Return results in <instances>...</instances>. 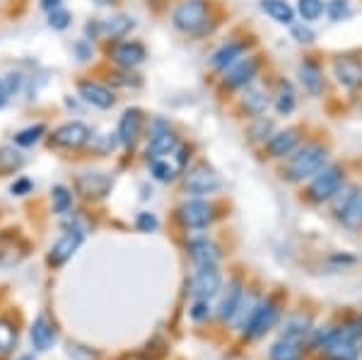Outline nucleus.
Masks as SVG:
<instances>
[{"instance_id":"nucleus-1","label":"nucleus","mask_w":362,"mask_h":360,"mask_svg":"<svg viewBox=\"0 0 362 360\" xmlns=\"http://www.w3.org/2000/svg\"><path fill=\"white\" fill-rule=\"evenodd\" d=\"M326 148L321 143H305L295 150L293 155L288 158L283 167L285 179L290 182H305V179L314 177L319 170L326 167Z\"/></svg>"},{"instance_id":"nucleus-2","label":"nucleus","mask_w":362,"mask_h":360,"mask_svg":"<svg viewBox=\"0 0 362 360\" xmlns=\"http://www.w3.org/2000/svg\"><path fill=\"white\" fill-rule=\"evenodd\" d=\"M210 22L208 0H181L172 13V25L184 34H203Z\"/></svg>"},{"instance_id":"nucleus-3","label":"nucleus","mask_w":362,"mask_h":360,"mask_svg":"<svg viewBox=\"0 0 362 360\" xmlns=\"http://www.w3.org/2000/svg\"><path fill=\"white\" fill-rule=\"evenodd\" d=\"M319 351L326 360H358V341L355 329H336L319 339Z\"/></svg>"},{"instance_id":"nucleus-4","label":"nucleus","mask_w":362,"mask_h":360,"mask_svg":"<svg viewBox=\"0 0 362 360\" xmlns=\"http://www.w3.org/2000/svg\"><path fill=\"white\" fill-rule=\"evenodd\" d=\"M343 182H346V172H343V167L326 165L324 170H319L312 177V184H309L307 194H309V199H312L314 203L331 201L338 191L343 189Z\"/></svg>"},{"instance_id":"nucleus-5","label":"nucleus","mask_w":362,"mask_h":360,"mask_svg":"<svg viewBox=\"0 0 362 360\" xmlns=\"http://www.w3.org/2000/svg\"><path fill=\"white\" fill-rule=\"evenodd\" d=\"M189 158H191V150L179 143L172 153H165V155H160V158L148 160L150 174H153L157 182H174L179 174H184L186 165H189Z\"/></svg>"},{"instance_id":"nucleus-6","label":"nucleus","mask_w":362,"mask_h":360,"mask_svg":"<svg viewBox=\"0 0 362 360\" xmlns=\"http://www.w3.org/2000/svg\"><path fill=\"white\" fill-rule=\"evenodd\" d=\"M261 71V58L259 56H242L235 66H230L225 71L223 85L227 90H244L254 83V78Z\"/></svg>"},{"instance_id":"nucleus-7","label":"nucleus","mask_w":362,"mask_h":360,"mask_svg":"<svg viewBox=\"0 0 362 360\" xmlns=\"http://www.w3.org/2000/svg\"><path fill=\"white\" fill-rule=\"evenodd\" d=\"M223 187L220 177L215 174L213 167L208 165H196L191 167L189 174H184V189L186 194H194V196H208L213 191H218Z\"/></svg>"},{"instance_id":"nucleus-8","label":"nucleus","mask_w":362,"mask_h":360,"mask_svg":"<svg viewBox=\"0 0 362 360\" xmlns=\"http://www.w3.org/2000/svg\"><path fill=\"white\" fill-rule=\"evenodd\" d=\"M107 56L109 61L116 63L119 68H138L140 63L148 58V49H145L140 42H124V39H116V42L107 49Z\"/></svg>"},{"instance_id":"nucleus-9","label":"nucleus","mask_w":362,"mask_h":360,"mask_svg":"<svg viewBox=\"0 0 362 360\" xmlns=\"http://www.w3.org/2000/svg\"><path fill=\"white\" fill-rule=\"evenodd\" d=\"M179 220L184 228H208L215 218V206L203 199H191V201H184L179 206Z\"/></svg>"},{"instance_id":"nucleus-10","label":"nucleus","mask_w":362,"mask_h":360,"mask_svg":"<svg viewBox=\"0 0 362 360\" xmlns=\"http://www.w3.org/2000/svg\"><path fill=\"white\" fill-rule=\"evenodd\" d=\"M90 138H92L90 126H85L83 121H68V124L58 126V129L51 133V145L66 148V150H78V148H83L85 143H90Z\"/></svg>"},{"instance_id":"nucleus-11","label":"nucleus","mask_w":362,"mask_h":360,"mask_svg":"<svg viewBox=\"0 0 362 360\" xmlns=\"http://www.w3.org/2000/svg\"><path fill=\"white\" fill-rule=\"evenodd\" d=\"M276 319H278V307L273 305L271 300L259 303L251 310L247 322H244V334H247L249 339H259V336H264L268 329L276 324Z\"/></svg>"},{"instance_id":"nucleus-12","label":"nucleus","mask_w":362,"mask_h":360,"mask_svg":"<svg viewBox=\"0 0 362 360\" xmlns=\"http://www.w3.org/2000/svg\"><path fill=\"white\" fill-rule=\"evenodd\" d=\"M220 271L218 266H196V274L191 278V293L196 300H210L220 290Z\"/></svg>"},{"instance_id":"nucleus-13","label":"nucleus","mask_w":362,"mask_h":360,"mask_svg":"<svg viewBox=\"0 0 362 360\" xmlns=\"http://www.w3.org/2000/svg\"><path fill=\"white\" fill-rule=\"evenodd\" d=\"M302 136H300V129H285V131H276L271 138L264 143L266 145V153L268 158H290L297 148H300Z\"/></svg>"},{"instance_id":"nucleus-14","label":"nucleus","mask_w":362,"mask_h":360,"mask_svg":"<svg viewBox=\"0 0 362 360\" xmlns=\"http://www.w3.org/2000/svg\"><path fill=\"white\" fill-rule=\"evenodd\" d=\"M334 78L346 90H355L362 85V61L355 56H338L334 61Z\"/></svg>"},{"instance_id":"nucleus-15","label":"nucleus","mask_w":362,"mask_h":360,"mask_svg":"<svg viewBox=\"0 0 362 360\" xmlns=\"http://www.w3.org/2000/svg\"><path fill=\"white\" fill-rule=\"evenodd\" d=\"M85 240V232L78 230V228H70L66 235L61 237V240L56 242L54 247H51V254H49V264L54 266H63L68 259H73V254L78 252L80 245H83Z\"/></svg>"},{"instance_id":"nucleus-16","label":"nucleus","mask_w":362,"mask_h":360,"mask_svg":"<svg viewBox=\"0 0 362 360\" xmlns=\"http://www.w3.org/2000/svg\"><path fill=\"white\" fill-rule=\"evenodd\" d=\"M143 133V112L140 109H126L124 116L119 119V129H116V141L124 148H133L136 141Z\"/></svg>"},{"instance_id":"nucleus-17","label":"nucleus","mask_w":362,"mask_h":360,"mask_svg":"<svg viewBox=\"0 0 362 360\" xmlns=\"http://www.w3.org/2000/svg\"><path fill=\"white\" fill-rule=\"evenodd\" d=\"M336 213H338V220H341L348 230H360L362 228V191L350 189L343 203H338Z\"/></svg>"},{"instance_id":"nucleus-18","label":"nucleus","mask_w":362,"mask_h":360,"mask_svg":"<svg viewBox=\"0 0 362 360\" xmlns=\"http://www.w3.org/2000/svg\"><path fill=\"white\" fill-rule=\"evenodd\" d=\"M177 145H179V138L169 131V126L165 124V121H157L155 131L150 133V141H148V148H145V155H148V160L160 158V155H165V153H172Z\"/></svg>"},{"instance_id":"nucleus-19","label":"nucleus","mask_w":362,"mask_h":360,"mask_svg":"<svg viewBox=\"0 0 362 360\" xmlns=\"http://www.w3.org/2000/svg\"><path fill=\"white\" fill-rule=\"evenodd\" d=\"M78 92L87 104H92V107H97V109H112L116 104L114 92L109 90L107 85L95 83V80H80Z\"/></svg>"},{"instance_id":"nucleus-20","label":"nucleus","mask_w":362,"mask_h":360,"mask_svg":"<svg viewBox=\"0 0 362 360\" xmlns=\"http://www.w3.org/2000/svg\"><path fill=\"white\" fill-rule=\"evenodd\" d=\"M297 78H300L302 87L309 92L312 97H321V92H324V71H321L319 61H314V58H305V61L300 63V68H297Z\"/></svg>"},{"instance_id":"nucleus-21","label":"nucleus","mask_w":362,"mask_h":360,"mask_svg":"<svg viewBox=\"0 0 362 360\" xmlns=\"http://www.w3.org/2000/svg\"><path fill=\"white\" fill-rule=\"evenodd\" d=\"M78 189L87 199H104L112 189V177L104 172H85L78 179Z\"/></svg>"},{"instance_id":"nucleus-22","label":"nucleus","mask_w":362,"mask_h":360,"mask_svg":"<svg viewBox=\"0 0 362 360\" xmlns=\"http://www.w3.org/2000/svg\"><path fill=\"white\" fill-rule=\"evenodd\" d=\"M302 334H290L285 332L283 339H278L271 346V360H300L302 358Z\"/></svg>"},{"instance_id":"nucleus-23","label":"nucleus","mask_w":362,"mask_h":360,"mask_svg":"<svg viewBox=\"0 0 362 360\" xmlns=\"http://www.w3.org/2000/svg\"><path fill=\"white\" fill-rule=\"evenodd\" d=\"M268 109V95L261 90H256V87H244L242 97H239V112L251 116V119H259V116H264Z\"/></svg>"},{"instance_id":"nucleus-24","label":"nucleus","mask_w":362,"mask_h":360,"mask_svg":"<svg viewBox=\"0 0 362 360\" xmlns=\"http://www.w3.org/2000/svg\"><path fill=\"white\" fill-rule=\"evenodd\" d=\"M244 54H247V44L244 42H227L215 51L210 63H213L215 71H227V68L235 66Z\"/></svg>"},{"instance_id":"nucleus-25","label":"nucleus","mask_w":362,"mask_h":360,"mask_svg":"<svg viewBox=\"0 0 362 360\" xmlns=\"http://www.w3.org/2000/svg\"><path fill=\"white\" fill-rule=\"evenodd\" d=\"M29 339H32V344H34V348H37L39 353L49 351V348L54 346L56 332H54V324L49 322V317L39 315L37 319H34L32 332H29Z\"/></svg>"},{"instance_id":"nucleus-26","label":"nucleus","mask_w":362,"mask_h":360,"mask_svg":"<svg viewBox=\"0 0 362 360\" xmlns=\"http://www.w3.org/2000/svg\"><path fill=\"white\" fill-rule=\"evenodd\" d=\"M259 8L264 10L271 20H276L278 25H285V27L295 25L297 10L288 3V0H259Z\"/></svg>"},{"instance_id":"nucleus-27","label":"nucleus","mask_w":362,"mask_h":360,"mask_svg":"<svg viewBox=\"0 0 362 360\" xmlns=\"http://www.w3.org/2000/svg\"><path fill=\"white\" fill-rule=\"evenodd\" d=\"M189 252H191V261L196 266H218L220 261V249L210 240H194L189 245Z\"/></svg>"},{"instance_id":"nucleus-28","label":"nucleus","mask_w":362,"mask_h":360,"mask_svg":"<svg viewBox=\"0 0 362 360\" xmlns=\"http://www.w3.org/2000/svg\"><path fill=\"white\" fill-rule=\"evenodd\" d=\"M297 107V95H295V87L290 80H280L278 83V90H276V112L280 116H288L293 114Z\"/></svg>"},{"instance_id":"nucleus-29","label":"nucleus","mask_w":362,"mask_h":360,"mask_svg":"<svg viewBox=\"0 0 362 360\" xmlns=\"http://www.w3.org/2000/svg\"><path fill=\"white\" fill-rule=\"evenodd\" d=\"M133 27H136V22L128 15H114L102 22V32L107 34L109 39H124Z\"/></svg>"},{"instance_id":"nucleus-30","label":"nucleus","mask_w":362,"mask_h":360,"mask_svg":"<svg viewBox=\"0 0 362 360\" xmlns=\"http://www.w3.org/2000/svg\"><path fill=\"white\" fill-rule=\"evenodd\" d=\"M22 165H25V158H22L20 150H15V145H3L0 148V177L15 174Z\"/></svg>"},{"instance_id":"nucleus-31","label":"nucleus","mask_w":362,"mask_h":360,"mask_svg":"<svg viewBox=\"0 0 362 360\" xmlns=\"http://www.w3.org/2000/svg\"><path fill=\"white\" fill-rule=\"evenodd\" d=\"M239 305H242V286H239V281H232L223 298V305H220V317L232 319L239 312Z\"/></svg>"},{"instance_id":"nucleus-32","label":"nucleus","mask_w":362,"mask_h":360,"mask_svg":"<svg viewBox=\"0 0 362 360\" xmlns=\"http://www.w3.org/2000/svg\"><path fill=\"white\" fill-rule=\"evenodd\" d=\"M295 10L305 22H317L319 17L326 13V3L324 0H297Z\"/></svg>"},{"instance_id":"nucleus-33","label":"nucleus","mask_w":362,"mask_h":360,"mask_svg":"<svg viewBox=\"0 0 362 360\" xmlns=\"http://www.w3.org/2000/svg\"><path fill=\"white\" fill-rule=\"evenodd\" d=\"M276 133V126H273L271 119H266V116H259V119H254V124L249 126V138L254 143H266L268 138Z\"/></svg>"},{"instance_id":"nucleus-34","label":"nucleus","mask_w":362,"mask_h":360,"mask_svg":"<svg viewBox=\"0 0 362 360\" xmlns=\"http://www.w3.org/2000/svg\"><path fill=\"white\" fill-rule=\"evenodd\" d=\"M17 344V329L8 319H0V353H10Z\"/></svg>"},{"instance_id":"nucleus-35","label":"nucleus","mask_w":362,"mask_h":360,"mask_svg":"<svg viewBox=\"0 0 362 360\" xmlns=\"http://www.w3.org/2000/svg\"><path fill=\"white\" fill-rule=\"evenodd\" d=\"M51 201H54V211L56 213H68L73 206V196L66 187H54L51 189Z\"/></svg>"},{"instance_id":"nucleus-36","label":"nucleus","mask_w":362,"mask_h":360,"mask_svg":"<svg viewBox=\"0 0 362 360\" xmlns=\"http://www.w3.org/2000/svg\"><path fill=\"white\" fill-rule=\"evenodd\" d=\"M46 133V126L44 124H37V126H29V129H22L17 131L15 136V143L17 145H34Z\"/></svg>"},{"instance_id":"nucleus-37","label":"nucleus","mask_w":362,"mask_h":360,"mask_svg":"<svg viewBox=\"0 0 362 360\" xmlns=\"http://www.w3.org/2000/svg\"><path fill=\"white\" fill-rule=\"evenodd\" d=\"M326 13H329V17H331L334 22L346 20V17L350 15L348 0H329V3H326Z\"/></svg>"},{"instance_id":"nucleus-38","label":"nucleus","mask_w":362,"mask_h":360,"mask_svg":"<svg viewBox=\"0 0 362 360\" xmlns=\"http://www.w3.org/2000/svg\"><path fill=\"white\" fill-rule=\"evenodd\" d=\"M90 145H92V150H95V153L109 155L114 150V145H116V136H92Z\"/></svg>"},{"instance_id":"nucleus-39","label":"nucleus","mask_w":362,"mask_h":360,"mask_svg":"<svg viewBox=\"0 0 362 360\" xmlns=\"http://www.w3.org/2000/svg\"><path fill=\"white\" fill-rule=\"evenodd\" d=\"M49 25L54 29H66L70 25V13H68V10H63V8L54 10V13L49 15Z\"/></svg>"},{"instance_id":"nucleus-40","label":"nucleus","mask_w":362,"mask_h":360,"mask_svg":"<svg viewBox=\"0 0 362 360\" xmlns=\"http://www.w3.org/2000/svg\"><path fill=\"white\" fill-rule=\"evenodd\" d=\"M293 37H295L297 44H312L314 42V32L305 25V22H302V25H293Z\"/></svg>"},{"instance_id":"nucleus-41","label":"nucleus","mask_w":362,"mask_h":360,"mask_svg":"<svg viewBox=\"0 0 362 360\" xmlns=\"http://www.w3.org/2000/svg\"><path fill=\"white\" fill-rule=\"evenodd\" d=\"M136 225H138V230H143V232H153L157 228V218L153 213H140Z\"/></svg>"},{"instance_id":"nucleus-42","label":"nucleus","mask_w":362,"mask_h":360,"mask_svg":"<svg viewBox=\"0 0 362 360\" xmlns=\"http://www.w3.org/2000/svg\"><path fill=\"white\" fill-rule=\"evenodd\" d=\"M208 300H196L194 307H191V317L196 319V322H201V319H206L208 317Z\"/></svg>"},{"instance_id":"nucleus-43","label":"nucleus","mask_w":362,"mask_h":360,"mask_svg":"<svg viewBox=\"0 0 362 360\" xmlns=\"http://www.w3.org/2000/svg\"><path fill=\"white\" fill-rule=\"evenodd\" d=\"M10 191H13L15 196H25V194H29V191H32V182H29V179H17Z\"/></svg>"},{"instance_id":"nucleus-44","label":"nucleus","mask_w":362,"mask_h":360,"mask_svg":"<svg viewBox=\"0 0 362 360\" xmlns=\"http://www.w3.org/2000/svg\"><path fill=\"white\" fill-rule=\"evenodd\" d=\"M75 54L80 56V61H90V58H92V44H87L85 39H83V42H78V44H75Z\"/></svg>"},{"instance_id":"nucleus-45","label":"nucleus","mask_w":362,"mask_h":360,"mask_svg":"<svg viewBox=\"0 0 362 360\" xmlns=\"http://www.w3.org/2000/svg\"><path fill=\"white\" fill-rule=\"evenodd\" d=\"M42 8L49 10V13H54V10L61 8V0H42Z\"/></svg>"},{"instance_id":"nucleus-46","label":"nucleus","mask_w":362,"mask_h":360,"mask_svg":"<svg viewBox=\"0 0 362 360\" xmlns=\"http://www.w3.org/2000/svg\"><path fill=\"white\" fill-rule=\"evenodd\" d=\"M5 100H8V90H5V85L0 83V107L5 104Z\"/></svg>"},{"instance_id":"nucleus-47","label":"nucleus","mask_w":362,"mask_h":360,"mask_svg":"<svg viewBox=\"0 0 362 360\" xmlns=\"http://www.w3.org/2000/svg\"><path fill=\"white\" fill-rule=\"evenodd\" d=\"M97 5H109V3H114V0H95Z\"/></svg>"},{"instance_id":"nucleus-48","label":"nucleus","mask_w":362,"mask_h":360,"mask_svg":"<svg viewBox=\"0 0 362 360\" xmlns=\"http://www.w3.org/2000/svg\"><path fill=\"white\" fill-rule=\"evenodd\" d=\"M20 360H34V356H22Z\"/></svg>"}]
</instances>
